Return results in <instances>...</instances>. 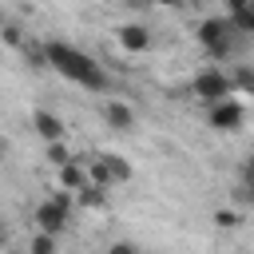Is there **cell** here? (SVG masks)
Returning <instances> with one entry per match:
<instances>
[{"instance_id":"19","label":"cell","mask_w":254,"mask_h":254,"mask_svg":"<svg viewBox=\"0 0 254 254\" xmlns=\"http://www.w3.org/2000/svg\"><path fill=\"white\" fill-rule=\"evenodd\" d=\"M234 87L246 91V95H254V67H238L234 71Z\"/></svg>"},{"instance_id":"9","label":"cell","mask_w":254,"mask_h":254,"mask_svg":"<svg viewBox=\"0 0 254 254\" xmlns=\"http://www.w3.org/2000/svg\"><path fill=\"white\" fill-rule=\"evenodd\" d=\"M56 183H60V190H83L91 179H87V163H79V159H71V163H64V167H56Z\"/></svg>"},{"instance_id":"13","label":"cell","mask_w":254,"mask_h":254,"mask_svg":"<svg viewBox=\"0 0 254 254\" xmlns=\"http://www.w3.org/2000/svg\"><path fill=\"white\" fill-rule=\"evenodd\" d=\"M75 202H79L83 210H99V206L107 202V187H95V183H87L83 190H75Z\"/></svg>"},{"instance_id":"6","label":"cell","mask_w":254,"mask_h":254,"mask_svg":"<svg viewBox=\"0 0 254 254\" xmlns=\"http://www.w3.org/2000/svg\"><path fill=\"white\" fill-rule=\"evenodd\" d=\"M115 40H119V48H123L127 56H143V52H151V32H147V24H139V20L119 24V28H115Z\"/></svg>"},{"instance_id":"15","label":"cell","mask_w":254,"mask_h":254,"mask_svg":"<svg viewBox=\"0 0 254 254\" xmlns=\"http://www.w3.org/2000/svg\"><path fill=\"white\" fill-rule=\"evenodd\" d=\"M230 24H234V32L254 36V4H246L242 12H230Z\"/></svg>"},{"instance_id":"5","label":"cell","mask_w":254,"mask_h":254,"mask_svg":"<svg viewBox=\"0 0 254 254\" xmlns=\"http://www.w3.org/2000/svg\"><path fill=\"white\" fill-rule=\"evenodd\" d=\"M206 123H210L214 131H222V135H234V131H242V123H246V107H242L238 99L210 103V107H206Z\"/></svg>"},{"instance_id":"18","label":"cell","mask_w":254,"mask_h":254,"mask_svg":"<svg viewBox=\"0 0 254 254\" xmlns=\"http://www.w3.org/2000/svg\"><path fill=\"white\" fill-rule=\"evenodd\" d=\"M210 222H214L218 230H234L242 218H238V210H214V218H210Z\"/></svg>"},{"instance_id":"16","label":"cell","mask_w":254,"mask_h":254,"mask_svg":"<svg viewBox=\"0 0 254 254\" xmlns=\"http://www.w3.org/2000/svg\"><path fill=\"white\" fill-rule=\"evenodd\" d=\"M103 155H107V163H111V171H115V179H119V183H127V179L135 175V171H131V163H127L123 155H115V151H103Z\"/></svg>"},{"instance_id":"1","label":"cell","mask_w":254,"mask_h":254,"mask_svg":"<svg viewBox=\"0 0 254 254\" xmlns=\"http://www.w3.org/2000/svg\"><path fill=\"white\" fill-rule=\"evenodd\" d=\"M48 60H52V71H60L64 79H71V83H79V87H87V91H95V95H103V91L111 87L107 71H103L87 52H79V48H71V44H64V40H48Z\"/></svg>"},{"instance_id":"4","label":"cell","mask_w":254,"mask_h":254,"mask_svg":"<svg viewBox=\"0 0 254 254\" xmlns=\"http://www.w3.org/2000/svg\"><path fill=\"white\" fill-rule=\"evenodd\" d=\"M190 95L198 99V103H222V99H230L234 95V75H226L222 67H202L194 79H190Z\"/></svg>"},{"instance_id":"2","label":"cell","mask_w":254,"mask_h":254,"mask_svg":"<svg viewBox=\"0 0 254 254\" xmlns=\"http://www.w3.org/2000/svg\"><path fill=\"white\" fill-rule=\"evenodd\" d=\"M194 40H198V48L210 60H230L234 56V24H230V16H206V20H198Z\"/></svg>"},{"instance_id":"8","label":"cell","mask_w":254,"mask_h":254,"mask_svg":"<svg viewBox=\"0 0 254 254\" xmlns=\"http://www.w3.org/2000/svg\"><path fill=\"white\" fill-rule=\"evenodd\" d=\"M32 131H36L44 143H60V139L67 135V127H64V119H60L56 111H32Z\"/></svg>"},{"instance_id":"3","label":"cell","mask_w":254,"mask_h":254,"mask_svg":"<svg viewBox=\"0 0 254 254\" xmlns=\"http://www.w3.org/2000/svg\"><path fill=\"white\" fill-rule=\"evenodd\" d=\"M71 190H56V194H48L44 202H36V210H32V230H48V234H67V226H71Z\"/></svg>"},{"instance_id":"12","label":"cell","mask_w":254,"mask_h":254,"mask_svg":"<svg viewBox=\"0 0 254 254\" xmlns=\"http://www.w3.org/2000/svg\"><path fill=\"white\" fill-rule=\"evenodd\" d=\"M20 52H24V60H28L32 71H48V67H52V60H48V44H32V40H28Z\"/></svg>"},{"instance_id":"11","label":"cell","mask_w":254,"mask_h":254,"mask_svg":"<svg viewBox=\"0 0 254 254\" xmlns=\"http://www.w3.org/2000/svg\"><path fill=\"white\" fill-rule=\"evenodd\" d=\"M28 254H60V234L32 230V238H28Z\"/></svg>"},{"instance_id":"21","label":"cell","mask_w":254,"mask_h":254,"mask_svg":"<svg viewBox=\"0 0 254 254\" xmlns=\"http://www.w3.org/2000/svg\"><path fill=\"white\" fill-rule=\"evenodd\" d=\"M107 254H139V246H135V242H127V238H119V242H111V246H107Z\"/></svg>"},{"instance_id":"20","label":"cell","mask_w":254,"mask_h":254,"mask_svg":"<svg viewBox=\"0 0 254 254\" xmlns=\"http://www.w3.org/2000/svg\"><path fill=\"white\" fill-rule=\"evenodd\" d=\"M238 183H242V187H254V155L242 159V167H238Z\"/></svg>"},{"instance_id":"23","label":"cell","mask_w":254,"mask_h":254,"mask_svg":"<svg viewBox=\"0 0 254 254\" xmlns=\"http://www.w3.org/2000/svg\"><path fill=\"white\" fill-rule=\"evenodd\" d=\"M155 4H163V8H179L183 0H155Z\"/></svg>"},{"instance_id":"7","label":"cell","mask_w":254,"mask_h":254,"mask_svg":"<svg viewBox=\"0 0 254 254\" xmlns=\"http://www.w3.org/2000/svg\"><path fill=\"white\" fill-rule=\"evenodd\" d=\"M99 115L111 131H135V107L123 103V99H103L99 103Z\"/></svg>"},{"instance_id":"14","label":"cell","mask_w":254,"mask_h":254,"mask_svg":"<svg viewBox=\"0 0 254 254\" xmlns=\"http://www.w3.org/2000/svg\"><path fill=\"white\" fill-rule=\"evenodd\" d=\"M44 159H48L52 167H64V163H71L75 155H71V147L60 139V143H48V147H44Z\"/></svg>"},{"instance_id":"17","label":"cell","mask_w":254,"mask_h":254,"mask_svg":"<svg viewBox=\"0 0 254 254\" xmlns=\"http://www.w3.org/2000/svg\"><path fill=\"white\" fill-rule=\"evenodd\" d=\"M4 44H8V48H24V44H28V36H24V28H20L16 20L4 24Z\"/></svg>"},{"instance_id":"10","label":"cell","mask_w":254,"mask_h":254,"mask_svg":"<svg viewBox=\"0 0 254 254\" xmlns=\"http://www.w3.org/2000/svg\"><path fill=\"white\" fill-rule=\"evenodd\" d=\"M87 179H91L95 187H107V190L119 183L115 171H111V163H107V155H91V159H87Z\"/></svg>"},{"instance_id":"22","label":"cell","mask_w":254,"mask_h":254,"mask_svg":"<svg viewBox=\"0 0 254 254\" xmlns=\"http://www.w3.org/2000/svg\"><path fill=\"white\" fill-rule=\"evenodd\" d=\"M246 4H254V0H226V16H230V12H242Z\"/></svg>"}]
</instances>
